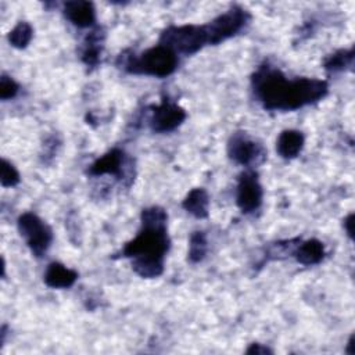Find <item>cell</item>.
I'll use <instances>...</instances> for the list:
<instances>
[{
  "label": "cell",
  "instance_id": "cell-12",
  "mask_svg": "<svg viewBox=\"0 0 355 355\" xmlns=\"http://www.w3.org/2000/svg\"><path fill=\"white\" fill-rule=\"evenodd\" d=\"M76 279L78 273L60 262L49 263L44 272V283L51 288H68L76 282Z\"/></svg>",
  "mask_w": 355,
  "mask_h": 355
},
{
  "label": "cell",
  "instance_id": "cell-16",
  "mask_svg": "<svg viewBox=\"0 0 355 355\" xmlns=\"http://www.w3.org/2000/svg\"><path fill=\"white\" fill-rule=\"evenodd\" d=\"M182 207L189 214H191L193 216H196L198 219L207 218L208 214H209V211H208V207H209L208 193L201 187H196V189L190 190L189 194L184 197V200L182 202Z\"/></svg>",
  "mask_w": 355,
  "mask_h": 355
},
{
  "label": "cell",
  "instance_id": "cell-11",
  "mask_svg": "<svg viewBox=\"0 0 355 355\" xmlns=\"http://www.w3.org/2000/svg\"><path fill=\"white\" fill-rule=\"evenodd\" d=\"M64 15L78 28H89L96 22V10L93 3L73 0L64 3Z\"/></svg>",
  "mask_w": 355,
  "mask_h": 355
},
{
  "label": "cell",
  "instance_id": "cell-14",
  "mask_svg": "<svg viewBox=\"0 0 355 355\" xmlns=\"http://www.w3.org/2000/svg\"><path fill=\"white\" fill-rule=\"evenodd\" d=\"M103 42H104V32L97 28L92 31L87 37L85 39L83 49H82V61L87 67H96L100 62L101 51H103Z\"/></svg>",
  "mask_w": 355,
  "mask_h": 355
},
{
  "label": "cell",
  "instance_id": "cell-23",
  "mask_svg": "<svg viewBox=\"0 0 355 355\" xmlns=\"http://www.w3.org/2000/svg\"><path fill=\"white\" fill-rule=\"evenodd\" d=\"M247 354H255V355H265V354H272V349H269L266 345H262L259 343L251 344L247 351Z\"/></svg>",
  "mask_w": 355,
  "mask_h": 355
},
{
  "label": "cell",
  "instance_id": "cell-20",
  "mask_svg": "<svg viewBox=\"0 0 355 355\" xmlns=\"http://www.w3.org/2000/svg\"><path fill=\"white\" fill-rule=\"evenodd\" d=\"M300 241H301L300 239H291V240L273 243L268 247L266 257L270 259H277V258H283L287 255H294V251H295L297 245L300 244Z\"/></svg>",
  "mask_w": 355,
  "mask_h": 355
},
{
  "label": "cell",
  "instance_id": "cell-8",
  "mask_svg": "<svg viewBox=\"0 0 355 355\" xmlns=\"http://www.w3.org/2000/svg\"><path fill=\"white\" fill-rule=\"evenodd\" d=\"M262 186L258 180V175L254 171H245L240 175L237 182L236 202L244 214L257 211L262 204Z\"/></svg>",
  "mask_w": 355,
  "mask_h": 355
},
{
  "label": "cell",
  "instance_id": "cell-3",
  "mask_svg": "<svg viewBox=\"0 0 355 355\" xmlns=\"http://www.w3.org/2000/svg\"><path fill=\"white\" fill-rule=\"evenodd\" d=\"M140 233L125 244L121 255L130 259L164 261L169 250L166 225H141Z\"/></svg>",
  "mask_w": 355,
  "mask_h": 355
},
{
  "label": "cell",
  "instance_id": "cell-10",
  "mask_svg": "<svg viewBox=\"0 0 355 355\" xmlns=\"http://www.w3.org/2000/svg\"><path fill=\"white\" fill-rule=\"evenodd\" d=\"M125 154L118 148H112L103 157L97 158L89 168V173L94 176L100 175H114L119 179H125Z\"/></svg>",
  "mask_w": 355,
  "mask_h": 355
},
{
  "label": "cell",
  "instance_id": "cell-18",
  "mask_svg": "<svg viewBox=\"0 0 355 355\" xmlns=\"http://www.w3.org/2000/svg\"><path fill=\"white\" fill-rule=\"evenodd\" d=\"M32 36H33L32 26L28 22L21 21L8 33V42L15 49H25L32 40Z\"/></svg>",
  "mask_w": 355,
  "mask_h": 355
},
{
  "label": "cell",
  "instance_id": "cell-6",
  "mask_svg": "<svg viewBox=\"0 0 355 355\" xmlns=\"http://www.w3.org/2000/svg\"><path fill=\"white\" fill-rule=\"evenodd\" d=\"M250 18V14L239 6H234L226 12L218 15L215 19L205 25L208 33V44H218L234 36L248 24Z\"/></svg>",
  "mask_w": 355,
  "mask_h": 355
},
{
  "label": "cell",
  "instance_id": "cell-25",
  "mask_svg": "<svg viewBox=\"0 0 355 355\" xmlns=\"http://www.w3.org/2000/svg\"><path fill=\"white\" fill-rule=\"evenodd\" d=\"M348 354H355V349H354V336L349 337V341H348V345H347V349H345Z\"/></svg>",
  "mask_w": 355,
  "mask_h": 355
},
{
  "label": "cell",
  "instance_id": "cell-21",
  "mask_svg": "<svg viewBox=\"0 0 355 355\" xmlns=\"http://www.w3.org/2000/svg\"><path fill=\"white\" fill-rule=\"evenodd\" d=\"M0 182L3 187H14L19 183V173L15 166L7 159H1V175Z\"/></svg>",
  "mask_w": 355,
  "mask_h": 355
},
{
  "label": "cell",
  "instance_id": "cell-2",
  "mask_svg": "<svg viewBox=\"0 0 355 355\" xmlns=\"http://www.w3.org/2000/svg\"><path fill=\"white\" fill-rule=\"evenodd\" d=\"M116 64L130 73L165 78L176 69L178 55L169 47L158 44L146 50L140 55H126L123 53L119 55Z\"/></svg>",
  "mask_w": 355,
  "mask_h": 355
},
{
  "label": "cell",
  "instance_id": "cell-13",
  "mask_svg": "<svg viewBox=\"0 0 355 355\" xmlns=\"http://www.w3.org/2000/svg\"><path fill=\"white\" fill-rule=\"evenodd\" d=\"M304 141H305L304 135L300 130L287 129L279 135L276 141V150L280 157L286 159H291L301 153L304 147Z\"/></svg>",
  "mask_w": 355,
  "mask_h": 355
},
{
  "label": "cell",
  "instance_id": "cell-1",
  "mask_svg": "<svg viewBox=\"0 0 355 355\" xmlns=\"http://www.w3.org/2000/svg\"><path fill=\"white\" fill-rule=\"evenodd\" d=\"M255 98L270 111H293L316 103L327 94V83L322 79H287L277 68L261 65L251 79Z\"/></svg>",
  "mask_w": 355,
  "mask_h": 355
},
{
  "label": "cell",
  "instance_id": "cell-17",
  "mask_svg": "<svg viewBox=\"0 0 355 355\" xmlns=\"http://www.w3.org/2000/svg\"><path fill=\"white\" fill-rule=\"evenodd\" d=\"M354 50H338L324 58L323 67L329 72H340L352 65Z\"/></svg>",
  "mask_w": 355,
  "mask_h": 355
},
{
  "label": "cell",
  "instance_id": "cell-24",
  "mask_svg": "<svg viewBox=\"0 0 355 355\" xmlns=\"http://www.w3.org/2000/svg\"><path fill=\"white\" fill-rule=\"evenodd\" d=\"M352 226H354V215L349 214V215L344 219V229H345V232H347V234H348L349 239L354 237V229H352Z\"/></svg>",
  "mask_w": 355,
  "mask_h": 355
},
{
  "label": "cell",
  "instance_id": "cell-5",
  "mask_svg": "<svg viewBox=\"0 0 355 355\" xmlns=\"http://www.w3.org/2000/svg\"><path fill=\"white\" fill-rule=\"evenodd\" d=\"M18 230L33 255L42 257L53 241V232L37 215L25 212L18 218Z\"/></svg>",
  "mask_w": 355,
  "mask_h": 355
},
{
  "label": "cell",
  "instance_id": "cell-9",
  "mask_svg": "<svg viewBox=\"0 0 355 355\" xmlns=\"http://www.w3.org/2000/svg\"><path fill=\"white\" fill-rule=\"evenodd\" d=\"M186 119V111L176 103L164 98L162 103L153 108L150 118V128L157 133H166L175 130Z\"/></svg>",
  "mask_w": 355,
  "mask_h": 355
},
{
  "label": "cell",
  "instance_id": "cell-7",
  "mask_svg": "<svg viewBox=\"0 0 355 355\" xmlns=\"http://www.w3.org/2000/svg\"><path fill=\"white\" fill-rule=\"evenodd\" d=\"M227 154L234 162L245 166L258 165L266 158V150L263 146L243 132H237L230 137Z\"/></svg>",
  "mask_w": 355,
  "mask_h": 355
},
{
  "label": "cell",
  "instance_id": "cell-19",
  "mask_svg": "<svg viewBox=\"0 0 355 355\" xmlns=\"http://www.w3.org/2000/svg\"><path fill=\"white\" fill-rule=\"evenodd\" d=\"M208 250V243H207V236L204 232H194L190 236V243H189V259L190 262H200L205 258Z\"/></svg>",
  "mask_w": 355,
  "mask_h": 355
},
{
  "label": "cell",
  "instance_id": "cell-22",
  "mask_svg": "<svg viewBox=\"0 0 355 355\" xmlns=\"http://www.w3.org/2000/svg\"><path fill=\"white\" fill-rule=\"evenodd\" d=\"M18 90H19V86L11 76L1 75V78H0V98L1 100L14 98L17 96Z\"/></svg>",
  "mask_w": 355,
  "mask_h": 355
},
{
  "label": "cell",
  "instance_id": "cell-4",
  "mask_svg": "<svg viewBox=\"0 0 355 355\" xmlns=\"http://www.w3.org/2000/svg\"><path fill=\"white\" fill-rule=\"evenodd\" d=\"M159 42L175 53L191 55L208 44V33L205 25L169 26L162 32Z\"/></svg>",
  "mask_w": 355,
  "mask_h": 355
},
{
  "label": "cell",
  "instance_id": "cell-15",
  "mask_svg": "<svg viewBox=\"0 0 355 355\" xmlns=\"http://www.w3.org/2000/svg\"><path fill=\"white\" fill-rule=\"evenodd\" d=\"M294 257L302 265H316L324 258L323 243L316 239L300 241L294 251Z\"/></svg>",
  "mask_w": 355,
  "mask_h": 355
}]
</instances>
